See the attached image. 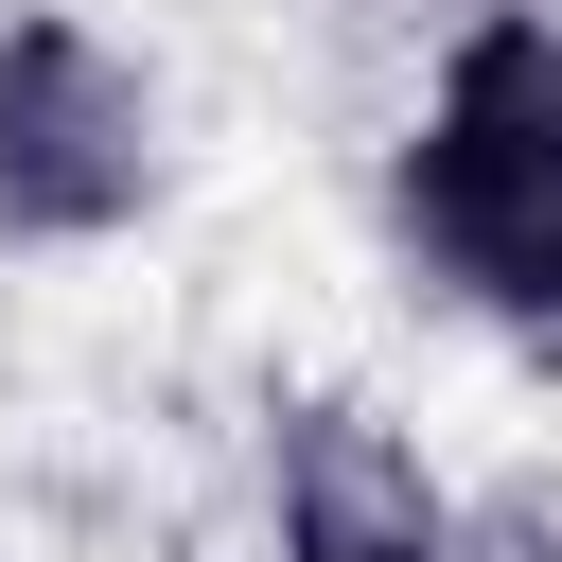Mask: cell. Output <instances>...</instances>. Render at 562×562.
I'll use <instances>...</instances> for the list:
<instances>
[{"instance_id": "obj_2", "label": "cell", "mask_w": 562, "mask_h": 562, "mask_svg": "<svg viewBox=\"0 0 562 562\" xmlns=\"http://www.w3.org/2000/svg\"><path fill=\"white\" fill-rule=\"evenodd\" d=\"M158 193V105L88 18H0V228L18 246H105Z\"/></svg>"}, {"instance_id": "obj_3", "label": "cell", "mask_w": 562, "mask_h": 562, "mask_svg": "<svg viewBox=\"0 0 562 562\" xmlns=\"http://www.w3.org/2000/svg\"><path fill=\"white\" fill-rule=\"evenodd\" d=\"M281 562H457V527L386 422L316 404V422H281Z\"/></svg>"}, {"instance_id": "obj_1", "label": "cell", "mask_w": 562, "mask_h": 562, "mask_svg": "<svg viewBox=\"0 0 562 562\" xmlns=\"http://www.w3.org/2000/svg\"><path fill=\"white\" fill-rule=\"evenodd\" d=\"M404 246L509 316V334H562V35L544 18H474L422 88V140H404Z\"/></svg>"}]
</instances>
